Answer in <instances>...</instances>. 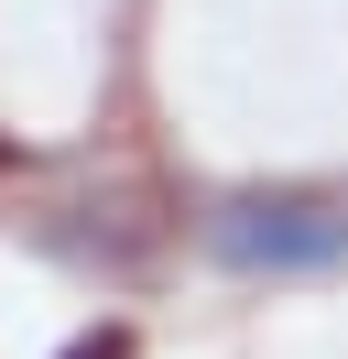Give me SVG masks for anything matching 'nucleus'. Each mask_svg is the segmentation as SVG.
Instances as JSON below:
<instances>
[{
	"label": "nucleus",
	"instance_id": "f257e3e1",
	"mask_svg": "<svg viewBox=\"0 0 348 359\" xmlns=\"http://www.w3.org/2000/svg\"><path fill=\"white\" fill-rule=\"evenodd\" d=\"M207 240L229 262H250V272H316V262L348 250V218L316 207V196H239V207H218Z\"/></svg>",
	"mask_w": 348,
	"mask_h": 359
}]
</instances>
